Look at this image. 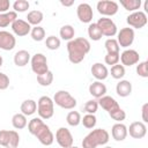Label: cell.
Listing matches in <instances>:
<instances>
[{"label":"cell","instance_id":"cell-8","mask_svg":"<svg viewBox=\"0 0 148 148\" xmlns=\"http://www.w3.org/2000/svg\"><path fill=\"white\" fill-rule=\"evenodd\" d=\"M97 27L99 28L103 36H106V37H113L114 35H117V25L116 23L109 18V17H101L97 22H96Z\"/></svg>","mask_w":148,"mask_h":148},{"label":"cell","instance_id":"cell-4","mask_svg":"<svg viewBox=\"0 0 148 148\" xmlns=\"http://www.w3.org/2000/svg\"><path fill=\"white\" fill-rule=\"evenodd\" d=\"M53 103L66 110H72L76 106V99L66 90L57 91L53 97Z\"/></svg>","mask_w":148,"mask_h":148},{"label":"cell","instance_id":"cell-44","mask_svg":"<svg viewBox=\"0 0 148 148\" xmlns=\"http://www.w3.org/2000/svg\"><path fill=\"white\" fill-rule=\"evenodd\" d=\"M8 87H9V77L5 73L0 72V90H5Z\"/></svg>","mask_w":148,"mask_h":148},{"label":"cell","instance_id":"cell-14","mask_svg":"<svg viewBox=\"0 0 148 148\" xmlns=\"http://www.w3.org/2000/svg\"><path fill=\"white\" fill-rule=\"evenodd\" d=\"M76 15L82 23H90L92 20V16H94L91 6L86 2L80 3L76 8Z\"/></svg>","mask_w":148,"mask_h":148},{"label":"cell","instance_id":"cell-24","mask_svg":"<svg viewBox=\"0 0 148 148\" xmlns=\"http://www.w3.org/2000/svg\"><path fill=\"white\" fill-rule=\"evenodd\" d=\"M21 113H23L25 117L31 116L37 111V103L34 99H25L21 104Z\"/></svg>","mask_w":148,"mask_h":148},{"label":"cell","instance_id":"cell-47","mask_svg":"<svg viewBox=\"0 0 148 148\" xmlns=\"http://www.w3.org/2000/svg\"><path fill=\"white\" fill-rule=\"evenodd\" d=\"M60 3H61L62 6H65V7H69V6H72V5L74 3V0H71V1H64V0H61Z\"/></svg>","mask_w":148,"mask_h":148},{"label":"cell","instance_id":"cell-35","mask_svg":"<svg viewBox=\"0 0 148 148\" xmlns=\"http://www.w3.org/2000/svg\"><path fill=\"white\" fill-rule=\"evenodd\" d=\"M43 124H44V121H43L42 118H39V117H38V118H37V117H36V118H32V119L28 123V131H29L32 135H35V133L39 130V127H40Z\"/></svg>","mask_w":148,"mask_h":148},{"label":"cell","instance_id":"cell-26","mask_svg":"<svg viewBox=\"0 0 148 148\" xmlns=\"http://www.w3.org/2000/svg\"><path fill=\"white\" fill-rule=\"evenodd\" d=\"M44 18V15L40 10H31L28 13L27 15V22L30 24V25H39V23L43 21Z\"/></svg>","mask_w":148,"mask_h":148},{"label":"cell","instance_id":"cell-1","mask_svg":"<svg viewBox=\"0 0 148 148\" xmlns=\"http://www.w3.org/2000/svg\"><path fill=\"white\" fill-rule=\"evenodd\" d=\"M90 51V43L87 38L77 37L67 43L68 59L72 64H80Z\"/></svg>","mask_w":148,"mask_h":148},{"label":"cell","instance_id":"cell-6","mask_svg":"<svg viewBox=\"0 0 148 148\" xmlns=\"http://www.w3.org/2000/svg\"><path fill=\"white\" fill-rule=\"evenodd\" d=\"M30 62H31V69L37 76L42 75V74H44V73H46L49 71L47 59L43 53L34 54L31 57V59H30Z\"/></svg>","mask_w":148,"mask_h":148},{"label":"cell","instance_id":"cell-36","mask_svg":"<svg viewBox=\"0 0 148 148\" xmlns=\"http://www.w3.org/2000/svg\"><path fill=\"white\" fill-rule=\"evenodd\" d=\"M104 46L108 51V53H119V45H118V42L117 39L114 38H109L105 40L104 43Z\"/></svg>","mask_w":148,"mask_h":148},{"label":"cell","instance_id":"cell-10","mask_svg":"<svg viewBox=\"0 0 148 148\" xmlns=\"http://www.w3.org/2000/svg\"><path fill=\"white\" fill-rule=\"evenodd\" d=\"M118 35V38H117V42H118V45L119 47H128L133 44L134 42V30L132 28H123L120 29L119 32H117Z\"/></svg>","mask_w":148,"mask_h":148},{"label":"cell","instance_id":"cell-20","mask_svg":"<svg viewBox=\"0 0 148 148\" xmlns=\"http://www.w3.org/2000/svg\"><path fill=\"white\" fill-rule=\"evenodd\" d=\"M111 134L116 141H123L127 136V127L123 123H117L112 126Z\"/></svg>","mask_w":148,"mask_h":148},{"label":"cell","instance_id":"cell-41","mask_svg":"<svg viewBox=\"0 0 148 148\" xmlns=\"http://www.w3.org/2000/svg\"><path fill=\"white\" fill-rule=\"evenodd\" d=\"M97 109H98V103H97V101H95V99L88 101V102L84 104V106H83V110H84L87 113H89V114H95V112L97 111Z\"/></svg>","mask_w":148,"mask_h":148},{"label":"cell","instance_id":"cell-19","mask_svg":"<svg viewBox=\"0 0 148 148\" xmlns=\"http://www.w3.org/2000/svg\"><path fill=\"white\" fill-rule=\"evenodd\" d=\"M91 74L95 79H97V81H102L108 77L109 71L105 65H103L101 62H96L91 66Z\"/></svg>","mask_w":148,"mask_h":148},{"label":"cell","instance_id":"cell-32","mask_svg":"<svg viewBox=\"0 0 148 148\" xmlns=\"http://www.w3.org/2000/svg\"><path fill=\"white\" fill-rule=\"evenodd\" d=\"M110 73H111V76H112L113 79L120 80V79H123V77L125 76V73H126V72H125V67H124L123 65L117 64V65L111 66Z\"/></svg>","mask_w":148,"mask_h":148},{"label":"cell","instance_id":"cell-12","mask_svg":"<svg viewBox=\"0 0 148 148\" xmlns=\"http://www.w3.org/2000/svg\"><path fill=\"white\" fill-rule=\"evenodd\" d=\"M35 136L38 139V141L42 143V145H44V146H51L52 143H53V141H54V135H53V133L51 132V130H50V127L44 123L40 127H39V130L35 133Z\"/></svg>","mask_w":148,"mask_h":148},{"label":"cell","instance_id":"cell-40","mask_svg":"<svg viewBox=\"0 0 148 148\" xmlns=\"http://www.w3.org/2000/svg\"><path fill=\"white\" fill-rule=\"evenodd\" d=\"M109 116H110L113 120H116V121H118V123H121V121L126 118V113H125V111H124L120 106H119L118 109H116V110L109 112Z\"/></svg>","mask_w":148,"mask_h":148},{"label":"cell","instance_id":"cell-7","mask_svg":"<svg viewBox=\"0 0 148 148\" xmlns=\"http://www.w3.org/2000/svg\"><path fill=\"white\" fill-rule=\"evenodd\" d=\"M147 15L145 12H141V10H136V12H133L131 13L127 17H126V22L130 27H132V29H141L143 28L146 24H147Z\"/></svg>","mask_w":148,"mask_h":148},{"label":"cell","instance_id":"cell-21","mask_svg":"<svg viewBox=\"0 0 148 148\" xmlns=\"http://www.w3.org/2000/svg\"><path fill=\"white\" fill-rule=\"evenodd\" d=\"M89 94L98 99L106 94V86L101 81H95L89 86Z\"/></svg>","mask_w":148,"mask_h":148},{"label":"cell","instance_id":"cell-42","mask_svg":"<svg viewBox=\"0 0 148 148\" xmlns=\"http://www.w3.org/2000/svg\"><path fill=\"white\" fill-rule=\"evenodd\" d=\"M136 73L141 77H148V61H141L136 65Z\"/></svg>","mask_w":148,"mask_h":148},{"label":"cell","instance_id":"cell-48","mask_svg":"<svg viewBox=\"0 0 148 148\" xmlns=\"http://www.w3.org/2000/svg\"><path fill=\"white\" fill-rule=\"evenodd\" d=\"M2 64H3V59H2V57L0 56V67L2 66Z\"/></svg>","mask_w":148,"mask_h":148},{"label":"cell","instance_id":"cell-39","mask_svg":"<svg viewBox=\"0 0 148 148\" xmlns=\"http://www.w3.org/2000/svg\"><path fill=\"white\" fill-rule=\"evenodd\" d=\"M29 2L27 0H16L14 3H13V8H14V12L15 13H23L25 10L29 9Z\"/></svg>","mask_w":148,"mask_h":148},{"label":"cell","instance_id":"cell-22","mask_svg":"<svg viewBox=\"0 0 148 148\" xmlns=\"http://www.w3.org/2000/svg\"><path fill=\"white\" fill-rule=\"evenodd\" d=\"M116 92L120 97H127L132 92V83L127 80H120L116 86Z\"/></svg>","mask_w":148,"mask_h":148},{"label":"cell","instance_id":"cell-28","mask_svg":"<svg viewBox=\"0 0 148 148\" xmlns=\"http://www.w3.org/2000/svg\"><path fill=\"white\" fill-rule=\"evenodd\" d=\"M59 35L60 37L64 39V40H72L74 39V35H75V30L74 28L71 25V24H65L60 28V31H59Z\"/></svg>","mask_w":148,"mask_h":148},{"label":"cell","instance_id":"cell-29","mask_svg":"<svg viewBox=\"0 0 148 148\" xmlns=\"http://www.w3.org/2000/svg\"><path fill=\"white\" fill-rule=\"evenodd\" d=\"M141 0H120V5L128 12H136L141 7Z\"/></svg>","mask_w":148,"mask_h":148},{"label":"cell","instance_id":"cell-16","mask_svg":"<svg viewBox=\"0 0 148 148\" xmlns=\"http://www.w3.org/2000/svg\"><path fill=\"white\" fill-rule=\"evenodd\" d=\"M127 133L134 139H142L147 134V126L142 121H133L127 128Z\"/></svg>","mask_w":148,"mask_h":148},{"label":"cell","instance_id":"cell-9","mask_svg":"<svg viewBox=\"0 0 148 148\" xmlns=\"http://www.w3.org/2000/svg\"><path fill=\"white\" fill-rule=\"evenodd\" d=\"M96 8L99 14H102L104 16H112V15L117 14L119 6L116 1H112V0H101L97 2Z\"/></svg>","mask_w":148,"mask_h":148},{"label":"cell","instance_id":"cell-23","mask_svg":"<svg viewBox=\"0 0 148 148\" xmlns=\"http://www.w3.org/2000/svg\"><path fill=\"white\" fill-rule=\"evenodd\" d=\"M30 53L25 50H20L14 54V64L17 67H24L30 61Z\"/></svg>","mask_w":148,"mask_h":148},{"label":"cell","instance_id":"cell-46","mask_svg":"<svg viewBox=\"0 0 148 148\" xmlns=\"http://www.w3.org/2000/svg\"><path fill=\"white\" fill-rule=\"evenodd\" d=\"M147 112H148V103H145L142 105V123H147L148 121V117H147Z\"/></svg>","mask_w":148,"mask_h":148},{"label":"cell","instance_id":"cell-49","mask_svg":"<svg viewBox=\"0 0 148 148\" xmlns=\"http://www.w3.org/2000/svg\"><path fill=\"white\" fill-rule=\"evenodd\" d=\"M69 148H79V147H76V146H71Z\"/></svg>","mask_w":148,"mask_h":148},{"label":"cell","instance_id":"cell-3","mask_svg":"<svg viewBox=\"0 0 148 148\" xmlns=\"http://www.w3.org/2000/svg\"><path fill=\"white\" fill-rule=\"evenodd\" d=\"M37 112L39 118L42 119H50L54 113V103L53 99L49 96L39 97L37 102Z\"/></svg>","mask_w":148,"mask_h":148},{"label":"cell","instance_id":"cell-33","mask_svg":"<svg viewBox=\"0 0 148 148\" xmlns=\"http://www.w3.org/2000/svg\"><path fill=\"white\" fill-rule=\"evenodd\" d=\"M52 81H53V74L51 71H47L46 73L37 76V82L42 87H49L52 83Z\"/></svg>","mask_w":148,"mask_h":148},{"label":"cell","instance_id":"cell-30","mask_svg":"<svg viewBox=\"0 0 148 148\" xmlns=\"http://www.w3.org/2000/svg\"><path fill=\"white\" fill-rule=\"evenodd\" d=\"M88 36L91 40H99L103 35L96 23H90L88 27Z\"/></svg>","mask_w":148,"mask_h":148},{"label":"cell","instance_id":"cell-43","mask_svg":"<svg viewBox=\"0 0 148 148\" xmlns=\"http://www.w3.org/2000/svg\"><path fill=\"white\" fill-rule=\"evenodd\" d=\"M104 61L106 65H110V66L117 65L119 62V53H106Z\"/></svg>","mask_w":148,"mask_h":148},{"label":"cell","instance_id":"cell-5","mask_svg":"<svg viewBox=\"0 0 148 148\" xmlns=\"http://www.w3.org/2000/svg\"><path fill=\"white\" fill-rule=\"evenodd\" d=\"M20 143V135L16 131L1 130L0 131V146L6 148H17Z\"/></svg>","mask_w":148,"mask_h":148},{"label":"cell","instance_id":"cell-37","mask_svg":"<svg viewBox=\"0 0 148 148\" xmlns=\"http://www.w3.org/2000/svg\"><path fill=\"white\" fill-rule=\"evenodd\" d=\"M81 123L83 124V126L86 128H94L96 126V123H97V119L95 117V114H89L87 113L86 116H83V118L81 119Z\"/></svg>","mask_w":148,"mask_h":148},{"label":"cell","instance_id":"cell-11","mask_svg":"<svg viewBox=\"0 0 148 148\" xmlns=\"http://www.w3.org/2000/svg\"><path fill=\"white\" fill-rule=\"evenodd\" d=\"M56 141L61 148H69L73 146V135L66 127H60L56 132Z\"/></svg>","mask_w":148,"mask_h":148},{"label":"cell","instance_id":"cell-38","mask_svg":"<svg viewBox=\"0 0 148 148\" xmlns=\"http://www.w3.org/2000/svg\"><path fill=\"white\" fill-rule=\"evenodd\" d=\"M45 45L49 50H58L60 47V39L56 36H49L45 40Z\"/></svg>","mask_w":148,"mask_h":148},{"label":"cell","instance_id":"cell-13","mask_svg":"<svg viewBox=\"0 0 148 148\" xmlns=\"http://www.w3.org/2000/svg\"><path fill=\"white\" fill-rule=\"evenodd\" d=\"M119 60L121 61V65L125 66H133L135 64L139 62L140 60V56L135 50L132 49H126L121 52V54H119Z\"/></svg>","mask_w":148,"mask_h":148},{"label":"cell","instance_id":"cell-50","mask_svg":"<svg viewBox=\"0 0 148 148\" xmlns=\"http://www.w3.org/2000/svg\"><path fill=\"white\" fill-rule=\"evenodd\" d=\"M104 148H112V147H110V146H106V147H104Z\"/></svg>","mask_w":148,"mask_h":148},{"label":"cell","instance_id":"cell-25","mask_svg":"<svg viewBox=\"0 0 148 148\" xmlns=\"http://www.w3.org/2000/svg\"><path fill=\"white\" fill-rule=\"evenodd\" d=\"M15 20H17V13H15L14 10L1 13L0 14V28H6L9 24H13Z\"/></svg>","mask_w":148,"mask_h":148},{"label":"cell","instance_id":"cell-2","mask_svg":"<svg viewBox=\"0 0 148 148\" xmlns=\"http://www.w3.org/2000/svg\"><path fill=\"white\" fill-rule=\"evenodd\" d=\"M110 140V134L104 128H96L88 133L82 140V148H96L97 146L106 145Z\"/></svg>","mask_w":148,"mask_h":148},{"label":"cell","instance_id":"cell-18","mask_svg":"<svg viewBox=\"0 0 148 148\" xmlns=\"http://www.w3.org/2000/svg\"><path fill=\"white\" fill-rule=\"evenodd\" d=\"M97 103H98L99 106H102V109H104L105 111H108V113L119 108L118 102H117L113 97H111V96H106V95H104L103 97L98 98Z\"/></svg>","mask_w":148,"mask_h":148},{"label":"cell","instance_id":"cell-15","mask_svg":"<svg viewBox=\"0 0 148 148\" xmlns=\"http://www.w3.org/2000/svg\"><path fill=\"white\" fill-rule=\"evenodd\" d=\"M16 39L13 34L6 30L0 31V49L3 51H10L15 47Z\"/></svg>","mask_w":148,"mask_h":148},{"label":"cell","instance_id":"cell-31","mask_svg":"<svg viewBox=\"0 0 148 148\" xmlns=\"http://www.w3.org/2000/svg\"><path fill=\"white\" fill-rule=\"evenodd\" d=\"M30 35H31V38L36 42H40L45 38V30L43 27L40 25H36L34 28H31V31H30Z\"/></svg>","mask_w":148,"mask_h":148},{"label":"cell","instance_id":"cell-34","mask_svg":"<svg viewBox=\"0 0 148 148\" xmlns=\"http://www.w3.org/2000/svg\"><path fill=\"white\" fill-rule=\"evenodd\" d=\"M66 121L69 126L75 127L81 123V114L77 111H71V112H68V114L66 117Z\"/></svg>","mask_w":148,"mask_h":148},{"label":"cell","instance_id":"cell-17","mask_svg":"<svg viewBox=\"0 0 148 148\" xmlns=\"http://www.w3.org/2000/svg\"><path fill=\"white\" fill-rule=\"evenodd\" d=\"M12 30L13 32L18 36V37H23V36H27L28 34H30L31 31V25L24 21V20H21V18H17L13 22L12 24Z\"/></svg>","mask_w":148,"mask_h":148},{"label":"cell","instance_id":"cell-27","mask_svg":"<svg viewBox=\"0 0 148 148\" xmlns=\"http://www.w3.org/2000/svg\"><path fill=\"white\" fill-rule=\"evenodd\" d=\"M12 125L16 130H22L28 125L27 117L23 113H15L12 118Z\"/></svg>","mask_w":148,"mask_h":148},{"label":"cell","instance_id":"cell-45","mask_svg":"<svg viewBox=\"0 0 148 148\" xmlns=\"http://www.w3.org/2000/svg\"><path fill=\"white\" fill-rule=\"evenodd\" d=\"M9 7H10L9 0H0V14L1 13H7Z\"/></svg>","mask_w":148,"mask_h":148}]
</instances>
